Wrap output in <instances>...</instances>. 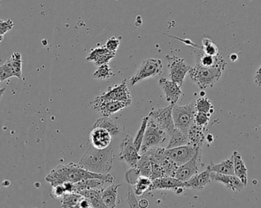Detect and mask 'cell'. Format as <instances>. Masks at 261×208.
I'll list each match as a JSON object with an SVG mask.
<instances>
[{
	"mask_svg": "<svg viewBox=\"0 0 261 208\" xmlns=\"http://www.w3.org/2000/svg\"><path fill=\"white\" fill-rule=\"evenodd\" d=\"M211 169L208 166L206 170L193 175L188 181L186 182L187 187L188 189H194V190H202L205 186H208L213 182L211 179Z\"/></svg>",
	"mask_w": 261,
	"mask_h": 208,
	"instance_id": "obj_19",
	"label": "cell"
},
{
	"mask_svg": "<svg viewBox=\"0 0 261 208\" xmlns=\"http://www.w3.org/2000/svg\"><path fill=\"white\" fill-rule=\"evenodd\" d=\"M114 76L113 70L110 68L109 64H103V65L99 66V68L95 71L93 76L97 79L100 80H105L109 79Z\"/></svg>",
	"mask_w": 261,
	"mask_h": 208,
	"instance_id": "obj_34",
	"label": "cell"
},
{
	"mask_svg": "<svg viewBox=\"0 0 261 208\" xmlns=\"http://www.w3.org/2000/svg\"><path fill=\"white\" fill-rule=\"evenodd\" d=\"M195 107L197 112L206 113L212 114L214 112V106L211 101L205 97L199 98L195 102Z\"/></svg>",
	"mask_w": 261,
	"mask_h": 208,
	"instance_id": "obj_32",
	"label": "cell"
},
{
	"mask_svg": "<svg viewBox=\"0 0 261 208\" xmlns=\"http://www.w3.org/2000/svg\"><path fill=\"white\" fill-rule=\"evenodd\" d=\"M149 206V202L147 200L142 199L138 201V207H147Z\"/></svg>",
	"mask_w": 261,
	"mask_h": 208,
	"instance_id": "obj_44",
	"label": "cell"
},
{
	"mask_svg": "<svg viewBox=\"0 0 261 208\" xmlns=\"http://www.w3.org/2000/svg\"><path fill=\"white\" fill-rule=\"evenodd\" d=\"M210 117H211V114L196 111L194 123L202 128H206L210 121Z\"/></svg>",
	"mask_w": 261,
	"mask_h": 208,
	"instance_id": "obj_37",
	"label": "cell"
},
{
	"mask_svg": "<svg viewBox=\"0 0 261 208\" xmlns=\"http://www.w3.org/2000/svg\"><path fill=\"white\" fill-rule=\"evenodd\" d=\"M230 59H231L233 62H234V61L238 59V56L236 54H232L231 56H230Z\"/></svg>",
	"mask_w": 261,
	"mask_h": 208,
	"instance_id": "obj_46",
	"label": "cell"
},
{
	"mask_svg": "<svg viewBox=\"0 0 261 208\" xmlns=\"http://www.w3.org/2000/svg\"><path fill=\"white\" fill-rule=\"evenodd\" d=\"M162 69L163 64L161 60L153 58L145 60L140 66L136 74L130 78V85H135L147 78L158 76L162 73Z\"/></svg>",
	"mask_w": 261,
	"mask_h": 208,
	"instance_id": "obj_6",
	"label": "cell"
},
{
	"mask_svg": "<svg viewBox=\"0 0 261 208\" xmlns=\"http://www.w3.org/2000/svg\"><path fill=\"white\" fill-rule=\"evenodd\" d=\"M114 151L112 146L99 150L91 146L85 153L78 164L90 172L98 174L110 173L114 163Z\"/></svg>",
	"mask_w": 261,
	"mask_h": 208,
	"instance_id": "obj_2",
	"label": "cell"
},
{
	"mask_svg": "<svg viewBox=\"0 0 261 208\" xmlns=\"http://www.w3.org/2000/svg\"><path fill=\"white\" fill-rule=\"evenodd\" d=\"M125 102H119V101H108V102H93V108L96 111L106 117H110L112 114L122 111L124 108L128 107Z\"/></svg>",
	"mask_w": 261,
	"mask_h": 208,
	"instance_id": "obj_17",
	"label": "cell"
},
{
	"mask_svg": "<svg viewBox=\"0 0 261 208\" xmlns=\"http://www.w3.org/2000/svg\"><path fill=\"white\" fill-rule=\"evenodd\" d=\"M67 193L64 186L62 185H57L52 186L51 196L56 199H61L65 194Z\"/></svg>",
	"mask_w": 261,
	"mask_h": 208,
	"instance_id": "obj_40",
	"label": "cell"
},
{
	"mask_svg": "<svg viewBox=\"0 0 261 208\" xmlns=\"http://www.w3.org/2000/svg\"><path fill=\"white\" fill-rule=\"evenodd\" d=\"M167 134L164 130H163L151 117H150L140 153L141 154H144L150 148L155 147L164 143L167 140Z\"/></svg>",
	"mask_w": 261,
	"mask_h": 208,
	"instance_id": "obj_5",
	"label": "cell"
},
{
	"mask_svg": "<svg viewBox=\"0 0 261 208\" xmlns=\"http://www.w3.org/2000/svg\"><path fill=\"white\" fill-rule=\"evenodd\" d=\"M134 192L137 196H141L146 192L150 191L152 186L151 179L140 175L134 184Z\"/></svg>",
	"mask_w": 261,
	"mask_h": 208,
	"instance_id": "obj_28",
	"label": "cell"
},
{
	"mask_svg": "<svg viewBox=\"0 0 261 208\" xmlns=\"http://www.w3.org/2000/svg\"><path fill=\"white\" fill-rule=\"evenodd\" d=\"M161 177H163V171L161 165L158 164V163H151L150 179L151 180H154L156 179L161 178Z\"/></svg>",
	"mask_w": 261,
	"mask_h": 208,
	"instance_id": "obj_42",
	"label": "cell"
},
{
	"mask_svg": "<svg viewBox=\"0 0 261 208\" xmlns=\"http://www.w3.org/2000/svg\"><path fill=\"white\" fill-rule=\"evenodd\" d=\"M173 105L164 108L153 110L148 114L168 135H170L175 129L173 117Z\"/></svg>",
	"mask_w": 261,
	"mask_h": 208,
	"instance_id": "obj_9",
	"label": "cell"
},
{
	"mask_svg": "<svg viewBox=\"0 0 261 208\" xmlns=\"http://www.w3.org/2000/svg\"><path fill=\"white\" fill-rule=\"evenodd\" d=\"M119 45H120V41H119V39H118L116 37H111V38H109L105 46L110 51L116 53Z\"/></svg>",
	"mask_w": 261,
	"mask_h": 208,
	"instance_id": "obj_39",
	"label": "cell"
},
{
	"mask_svg": "<svg viewBox=\"0 0 261 208\" xmlns=\"http://www.w3.org/2000/svg\"><path fill=\"white\" fill-rule=\"evenodd\" d=\"M113 136L107 130L93 128L90 134V143L96 149H106L111 145Z\"/></svg>",
	"mask_w": 261,
	"mask_h": 208,
	"instance_id": "obj_14",
	"label": "cell"
},
{
	"mask_svg": "<svg viewBox=\"0 0 261 208\" xmlns=\"http://www.w3.org/2000/svg\"><path fill=\"white\" fill-rule=\"evenodd\" d=\"M170 136V139L169 140L167 149H171V148L188 144V138H187V134H184L182 131L177 128H175L174 131Z\"/></svg>",
	"mask_w": 261,
	"mask_h": 208,
	"instance_id": "obj_27",
	"label": "cell"
},
{
	"mask_svg": "<svg viewBox=\"0 0 261 208\" xmlns=\"http://www.w3.org/2000/svg\"><path fill=\"white\" fill-rule=\"evenodd\" d=\"M232 157L234 159V175L239 177L242 180V183L246 186L248 184V169L245 166L242 155L238 151H234L233 153Z\"/></svg>",
	"mask_w": 261,
	"mask_h": 208,
	"instance_id": "obj_22",
	"label": "cell"
},
{
	"mask_svg": "<svg viewBox=\"0 0 261 208\" xmlns=\"http://www.w3.org/2000/svg\"><path fill=\"white\" fill-rule=\"evenodd\" d=\"M211 179L213 182H219L223 184L227 189L234 192H239L245 187L242 180L236 175H223L211 172Z\"/></svg>",
	"mask_w": 261,
	"mask_h": 208,
	"instance_id": "obj_16",
	"label": "cell"
},
{
	"mask_svg": "<svg viewBox=\"0 0 261 208\" xmlns=\"http://www.w3.org/2000/svg\"><path fill=\"white\" fill-rule=\"evenodd\" d=\"M254 82L258 86H261V66L260 68L256 72L255 76H254Z\"/></svg>",
	"mask_w": 261,
	"mask_h": 208,
	"instance_id": "obj_43",
	"label": "cell"
},
{
	"mask_svg": "<svg viewBox=\"0 0 261 208\" xmlns=\"http://www.w3.org/2000/svg\"><path fill=\"white\" fill-rule=\"evenodd\" d=\"M96 102H108V101H119L125 102L129 106L132 104V96L127 87L126 80H124L119 85L110 88L107 93L98 96L95 99Z\"/></svg>",
	"mask_w": 261,
	"mask_h": 208,
	"instance_id": "obj_10",
	"label": "cell"
},
{
	"mask_svg": "<svg viewBox=\"0 0 261 208\" xmlns=\"http://www.w3.org/2000/svg\"><path fill=\"white\" fill-rule=\"evenodd\" d=\"M159 85L165 94L167 102H170V105H176L182 95L181 86L176 82L168 80L166 78H161L160 79Z\"/></svg>",
	"mask_w": 261,
	"mask_h": 208,
	"instance_id": "obj_15",
	"label": "cell"
},
{
	"mask_svg": "<svg viewBox=\"0 0 261 208\" xmlns=\"http://www.w3.org/2000/svg\"><path fill=\"white\" fill-rule=\"evenodd\" d=\"M205 128L199 126V125L193 124L191 128L187 133V138H188V144L199 149L202 148L204 142L205 140Z\"/></svg>",
	"mask_w": 261,
	"mask_h": 208,
	"instance_id": "obj_20",
	"label": "cell"
},
{
	"mask_svg": "<svg viewBox=\"0 0 261 208\" xmlns=\"http://www.w3.org/2000/svg\"><path fill=\"white\" fill-rule=\"evenodd\" d=\"M196 114L195 102H191L184 106L173 105V117L175 128L180 130L187 135L189 130L194 124Z\"/></svg>",
	"mask_w": 261,
	"mask_h": 208,
	"instance_id": "obj_4",
	"label": "cell"
},
{
	"mask_svg": "<svg viewBox=\"0 0 261 208\" xmlns=\"http://www.w3.org/2000/svg\"><path fill=\"white\" fill-rule=\"evenodd\" d=\"M225 68L221 67H205L196 64L190 70V76L192 80L201 90L211 88L220 79Z\"/></svg>",
	"mask_w": 261,
	"mask_h": 208,
	"instance_id": "obj_3",
	"label": "cell"
},
{
	"mask_svg": "<svg viewBox=\"0 0 261 208\" xmlns=\"http://www.w3.org/2000/svg\"><path fill=\"white\" fill-rule=\"evenodd\" d=\"M166 58L168 61L170 79L173 82H176L179 86L182 87L186 76L192 69L191 66L187 64L182 58L178 57L174 55H167Z\"/></svg>",
	"mask_w": 261,
	"mask_h": 208,
	"instance_id": "obj_7",
	"label": "cell"
},
{
	"mask_svg": "<svg viewBox=\"0 0 261 208\" xmlns=\"http://www.w3.org/2000/svg\"><path fill=\"white\" fill-rule=\"evenodd\" d=\"M149 118L150 116H146L144 117L142 120V123H141V128H140L139 131L137 133L136 137L134 139V145H135L136 149L138 150L140 152L141 150V145L143 143V139H144V134H145L146 128H147V123H148Z\"/></svg>",
	"mask_w": 261,
	"mask_h": 208,
	"instance_id": "obj_33",
	"label": "cell"
},
{
	"mask_svg": "<svg viewBox=\"0 0 261 208\" xmlns=\"http://www.w3.org/2000/svg\"><path fill=\"white\" fill-rule=\"evenodd\" d=\"M106 182L99 179H87L81 180L77 183H73V192L78 193L81 191L86 189H96V190H103V186Z\"/></svg>",
	"mask_w": 261,
	"mask_h": 208,
	"instance_id": "obj_21",
	"label": "cell"
},
{
	"mask_svg": "<svg viewBox=\"0 0 261 208\" xmlns=\"http://www.w3.org/2000/svg\"><path fill=\"white\" fill-rule=\"evenodd\" d=\"M93 128H101L107 130L112 136H116L120 132V127L116 124L115 121L110 117H106L98 119L93 125Z\"/></svg>",
	"mask_w": 261,
	"mask_h": 208,
	"instance_id": "obj_25",
	"label": "cell"
},
{
	"mask_svg": "<svg viewBox=\"0 0 261 208\" xmlns=\"http://www.w3.org/2000/svg\"><path fill=\"white\" fill-rule=\"evenodd\" d=\"M115 56L116 53L110 51L106 46H103L92 50L91 53L87 56V61L89 62H93L95 65L99 67L103 64H109Z\"/></svg>",
	"mask_w": 261,
	"mask_h": 208,
	"instance_id": "obj_18",
	"label": "cell"
},
{
	"mask_svg": "<svg viewBox=\"0 0 261 208\" xmlns=\"http://www.w3.org/2000/svg\"><path fill=\"white\" fill-rule=\"evenodd\" d=\"M84 197L74 192H67L60 199L62 207H79V204Z\"/></svg>",
	"mask_w": 261,
	"mask_h": 208,
	"instance_id": "obj_29",
	"label": "cell"
},
{
	"mask_svg": "<svg viewBox=\"0 0 261 208\" xmlns=\"http://www.w3.org/2000/svg\"><path fill=\"white\" fill-rule=\"evenodd\" d=\"M210 167L212 172H216V173L223 174V175H234V159H233L232 156L219 164H215L212 162L210 163Z\"/></svg>",
	"mask_w": 261,
	"mask_h": 208,
	"instance_id": "obj_24",
	"label": "cell"
},
{
	"mask_svg": "<svg viewBox=\"0 0 261 208\" xmlns=\"http://www.w3.org/2000/svg\"><path fill=\"white\" fill-rule=\"evenodd\" d=\"M202 44V50L204 53L211 56H217L219 54V48L210 38H204Z\"/></svg>",
	"mask_w": 261,
	"mask_h": 208,
	"instance_id": "obj_35",
	"label": "cell"
},
{
	"mask_svg": "<svg viewBox=\"0 0 261 208\" xmlns=\"http://www.w3.org/2000/svg\"><path fill=\"white\" fill-rule=\"evenodd\" d=\"M5 92H6V88H0V100L3 98V95H4Z\"/></svg>",
	"mask_w": 261,
	"mask_h": 208,
	"instance_id": "obj_45",
	"label": "cell"
},
{
	"mask_svg": "<svg viewBox=\"0 0 261 208\" xmlns=\"http://www.w3.org/2000/svg\"><path fill=\"white\" fill-rule=\"evenodd\" d=\"M198 150L199 149L190 144L184 145V146H177L171 149L166 148V155L171 159L178 166H179L188 162L194 156Z\"/></svg>",
	"mask_w": 261,
	"mask_h": 208,
	"instance_id": "obj_12",
	"label": "cell"
},
{
	"mask_svg": "<svg viewBox=\"0 0 261 208\" xmlns=\"http://www.w3.org/2000/svg\"><path fill=\"white\" fill-rule=\"evenodd\" d=\"M14 27L13 21L11 19L3 21L0 19V42L4 39L5 35L9 31L12 30Z\"/></svg>",
	"mask_w": 261,
	"mask_h": 208,
	"instance_id": "obj_38",
	"label": "cell"
},
{
	"mask_svg": "<svg viewBox=\"0 0 261 208\" xmlns=\"http://www.w3.org/2000/svg\"><path fill=\"white\" fill-rule=\"evenodd\" d=\"M128 204L130 207H138V201L136 198V195L134 192L132 185H128V198H127Z\"/></svg>",
	"mask_w": 261,
	"mask_h": 208,
	"instance_id": "obj_41",
	"label": "cell"
},
{
	"mask_svg": "<svg viewBox=\"0 0 261 208\" xmlns=\"http://www.w3.org/2000/svg\"><path fill=\"white\" fill-rule=\"evenodd\" d=\"M14 73L11 66L10 61L8 60L5 64L0 67V81L4 82L9 78L13 77Z\"/></svg>",
	"mask_w": 261,
	"mask_h": 208,
	"instance_id": "obj_36",
	"label": "cell"
},
{
	"mask_svg": "<svg viewBox=\"0 0 261 208\" xmlns=\"http://www.w3.org/2000/svg\"><path fill=\"white\" fill-rule=\"evenodd\" d=\"M202 162V148L198 150L196 154L187 163L178 166L175 178L182 182H187L199 172Z\"/></svg>",
	"mask_w": 261,
	"mask_h": 208,
	"instance_id": "obj_8",
	"label": "cell"
},
{
	"mask_svg": "<svg viewBox=\"0 0 261 208\" xmlns=\"http://www.w3.org/2000/svg\"><path fill=\"white\" fill-rule=\"evenodd\" d=\"M163 171V177H175L178 166L168 157H166L161 163Z\"/></svg>",
	"mask_w": 261,
	"mask_h": 208,
	"instance_id": "obj_31",
	"label": "cell"
},
{
	"mask_svg": "<svg viewBox=\"0 0 261 208\" xmlns=\"http://www.w3.org/2000/svg\"><path fill=\"white\" fill-rule=\"evenodd\" d=\"M87 179H99L107 183L114 182V176L112 174L103 175L95 173L75 163L59 165L50 171V173L46 176L45 180L50 183V186H55L65 183H76Z\"/></svg>",
	"mask_w": 261,
	"mask_h": 208,
	"instance_id": "obj_1",
	"label": "cell"
},
{
	"mask_svg": "<svg viewBox=\"0 0 261 208\" xmlns=\"http://www.w3.org/2000/svg\"><path fill=\"white\" fill-rule=\"evenodd\" d=\"M187 189L186 182H182L175 177H161L152 180L151 190H175L180 193V191Z\"/></svg>",
	"mask_w": 261,
	"mask_h": 208,
	"instance_id": "obj_13",
	"label": "cell"
},
{
	"mask_svg": "<svg viewBox=\"0 0 261 208\" xmlns=\"http://www.w3.org/2000/svg\"><path fill=\"white\" fill-rule=\"evenodd\" d=\"M121 185H112L105 190L102 191V199L106 207H117L118 189Z\"/></svg>",
	"mask_w": 261,
	"mask_h": 208,
	"instance_id": "obj_23",
	"label": "cell"
},
{
	"mask_svg": "<svg viewBox=\"0 0 261 208\" xmlns=\"http://www.w3.org/2000/svg\"><path fill=\"white\" fill-rule=\"evenodd\" d=\"M141 157L140 160L137 163L135 169L137 170L138 175H142V176L149 177L150 178L151 175V161L149 158L147 154H141Z\"/></svg>",
	"mask_w": 261,
	"mask_h": 208,
	"instance_id": "obj_26",
	"label": "cell"
},
{
	"mask_svg": "<svg viewBox=\"0 0 261 208\" xmlns=\"http://www.w3.org/2000/svg\"><path fill=\"white\" fill-rule=\"evenodd\" d=\"M13 70L14 76L18 79H22V58L18 52H14L9 59Z\"/></svg>",
	"mask_w": 261,
	"mask_h": 208,
	"instance_id": "obj_30",
	"label": "cell"
},
{
	"mask_svg": "<svg viewBox=\"0 0 261 208\" xmlns=\"http://www.w3.org/2000/svg\"><path fill=\"white\" fill-rule=\"evenodd\" d=\"M0 82H1V81H0Z\"/></svg>",
	"mask_w": 261,
	"mask_h": 208,
	"instance_id": "obj_47",
	"label": "cell"
},
{
	"mask_svg": "<svg viewBox=\"0 0 261 208\" xmlns=\"http://www.w3.org/2000/svg\"><path fill=\"white\" fill-rule=\"evenodd\" d=\"M120 148V160L129 165L130 167H135L141 155L134 145V139L130 136L127 135L122 141Z\"/></svg>",
	"mask_w": 261,
	"mask_h": 208,
	"instance_id": "obj_11",
	"label": "cell"
}]
</instances>
